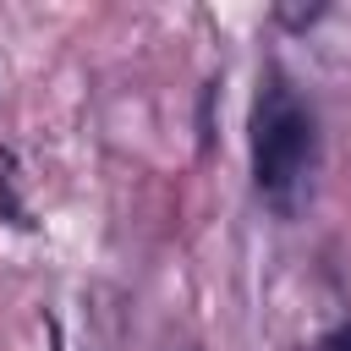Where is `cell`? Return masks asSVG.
I'll list each match as a JSON object with an SVG mask.
<instances>
[{"mask_svg": "<svg viewBox=\"0 0 351 351\" xmlns=\"http://www.w3.org/2000/svg\"><path fill=\"white\" fill-rule=\"evenodd\" d=\"M313 154H318L313 110L280 77H269L252 104V181H258V192L274 203H291L313 170Z\"/></svg>", "mask_w": 351, "mask_h": 351, "instance_id": "6da1fadb", "label": "cell"}]
</instances>
